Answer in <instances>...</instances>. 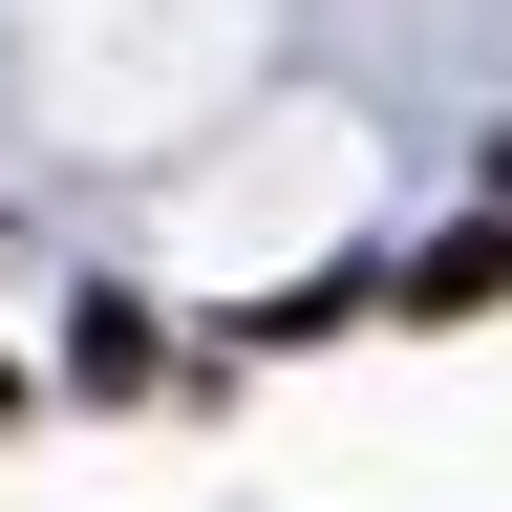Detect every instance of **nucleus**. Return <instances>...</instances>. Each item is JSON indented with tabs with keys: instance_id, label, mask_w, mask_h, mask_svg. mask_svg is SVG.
Segmentation results:
<instances>
[{
	"instance_id": "1",
	"label": "nucleus",
	"mask_w": 512,
	"mask_h": 512,
	"mask_svg": "<svg viewBox=\"0 0 512 512\" xmlns=\"http://www.w3.org/2000/svg\"><path fill=\"white\" fill-rule=\"evenodd\" d=\"M0 406H22V363H0Z\"/></svg>"
}]
</instances>
